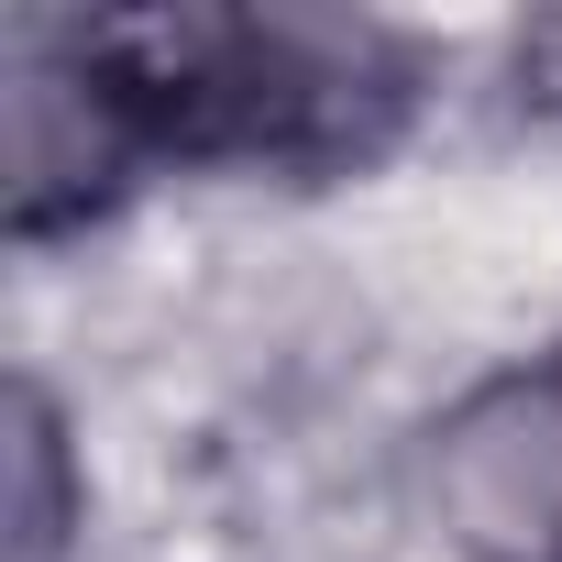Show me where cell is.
I'll list each match as a JSON object with an SVG mask.
<instances>
[{
    "mask_svg": "<svg viewBox=\"0 0 562 562\" xmlns=\"http://www.w3.org/2000/svg\"><path fill=\"white\" fill-rule=\"evenodd\" d=\"M111 188L144 177H364L430 100V45L299 0H144L12 45Z\"/></svg>",
    "mask_w": 562,
    "mask_h": 562,
    "instance_id": "cell-1",
    "label": "cell"
},
{
    "mask_svg": "<svg viewBox=\"0 0 562 562\" xmlns=\"http://www.w3.org/2000/svg\"><path fill=\"white\" fill-rule=\"evenodd\" d=\"M408 507L452 562H562V342L463 375L408 430Z\"/></svg>",
    "mask_w": 562,
    "mask_h": 562,
    "instance_id": "cell-2",
    "label": "cell"
},
{
    "mask_svg": "<svg viewBox=\"0 0 562 562\" xmlns=\"http://www.w3.org/2000/svg\"><path fill=\"white\" fill-rule=\"evenodd\" d=\"M89 529V474L45 375H12V562H67Z\"/></svg>",
    "mask_w": 562,
    "mask_h": 562,
    "instance_id": "cell-3",
    "label": "cell"
},
{
    "mask_svg": "<svg viewBox=\"0 0 562 562\" xmlns=\"http://www.w3.org/2000/svg\"><path fill=\"white\" fill-rule=\"evenodd\" d=\"M507 111L562 133V12H529L507 34Z\"/></svg>",
    "mask_w": 562,
    "mask_h": 562,
    "instance_id": "cell-4",
    "label": "cell"
}]
</instances>
